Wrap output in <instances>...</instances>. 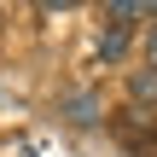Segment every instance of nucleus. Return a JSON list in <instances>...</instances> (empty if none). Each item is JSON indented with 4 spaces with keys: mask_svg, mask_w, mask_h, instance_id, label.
<instances>
[{
    "mask_svg": "<svg viewBox=\"0 0 157 157\" xmlns=\"http://www.w3.org/2000/svg\"><path fill=\"white\" fill-rule=\"evenodd\" d=\"M111 134H117L134 157H151V146H157V128H151V117H146L140 105H122V111L111 117Z\"/></svg>",
    "mask_w": 157,
    "mask_h": 157,
    "instance_id": "f257e3e1",
    "label": "nucleus"
},
{
    "mask_svg": "<svg viewBox=\"0 0 157 157\" xmlns=\"http://www.w3.org/2000/svg\"><path fill=\"white\" fill-rule=\"evenodd\" d=\"M64 117H70L76 128H93V122L105 117V105H99V93H70V105H64Z\"/></svg>",
    "mask_w": 157,
    "mask_h": 157,
    "instance_id": "f03ea898",
    "label": "nucleus"
},
{
    "mask_svg": "<svg viewBox=\"0 0 157 157\" xmlns=\"http://www.w3.org/2000/svg\"><path fill=\"white\" fill-rule=\"evenodd\" d=\"M128 87H134V105H140V111L157 105V70H151V64H146V70H134V82H128Z\"/></svg>",
    "mask_w": 157,
    "mask_h": 157,
    "instance_id": "7ed1b4c3",
    "label": "nucleus"
},
{
    "mask_svg": "<svg viewBox=\"0 0 157 157\" xmlns=\"http://www.w3.org/2000/svg\"><path fill=\"white\" fill-rule=\"evenodd\" d=\"M157 6L151 0H117V6H105V17H151Z\"/></svg>",
    "mask_w": 157,
    "mask_h": 157,
    "instance_id": "20e7f679",
    "label": "nucleus"
},
{
    "mask_svg": "<svg viewBox=\"0 0 157 157\" xmlns=\"http://www.w3.org/2000/svg\"><path fill=\"white\" fill-rule=\"evenodd\" d=\"M122 47H128V29L117 23V29H105V41H99V58H122Z\"/></svg>",
    "mask_w": 157,
    "mask_h": 157,
    "instance_id": "39448f33",
    "label": "nucleus"
},
{
    "mask_svg": "<svg viewBox=\"0 0 157 157\" xmlns=\"http://www.w3.org/2000/svg\"><path fill=\"white\" fill-rule=\"evenodd\" d=\"M146 64L157 70V29H151V41H146Z\"/></svg>",
    "mask_w": 157,
    "mask_h": 157,
    "instance_id": "423d86ee",
    "label": "nucleus"
}]
</instances>
